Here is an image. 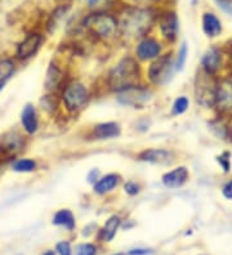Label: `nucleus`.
<instances>
[{
  "instance_id": "nucleus-1",
  "label": "nucleus",
  "mask_w": 232,
  "mask_h": 255,
  "mask_svg": "<svg viewBox=\"0 0 232 255\" xmlns=\"http://www.w3.org/2000/svg\"><path fill=\"white\" fill-rule=\"evenodd\" d=\"M141 80V69L137 59L132 57H124L108 72L107 85L111 91L119 92L128 88L139 85Z\"/></svg>"
},
{
  "instance_id": "nucleus-2",
  "label": "nucleus",
  "mask_w": 232,
  "mask_h": 255,
  "mask_svg": "<svg viewBox=\"0 0 232 255\" xmlns=\"http://www.w3.org/2000/svg\"><path fill=\"white\" fill-rule=\"evenodd\" d=\"M154 14L150 9L128 8L121 14L119 30L123 35L129 37L143 36L151 27Z\"/></svg>"
},
{
  "instance_id": "nucleus-3",
  "label": "nucleus",
  "mask_w": 232,
  "mask_h": 255,
  "mask_svg": "<svg viewBox=\"0 0 232 255\" xmlns=\"http://www.w3.org/2000/svg\"><path fill=\"white\" fill-rule=\"evenodd\" d=\"M84 26L88 31L99 39H112L119 30V22L111 14L106 12H96L84 19Z\"/></svg>"
},
{
  "instance_id": "nucleus-4",
  "label": "nucleus",
  "mask_w": 232,
  "mask_h": 255,
  "mask_svg": "<svg viewBox=\"0 0 232 255\" xmlns=\"http://www.w3.org/2000/svg\"><path fill=\"white\" fill-rule=\"evenodd\" d=\"M89 100L88 88L79 80L68 81L62 91V101L66 110L70 112H77L83 110Z\"/></svg>"
},
{
  "instance_id": "nucleus-5",
  "label": "nucleus",
  "mask_w": 232,
  "mask_h": 255,
  "mask_svg": "<svg viewBox=\"0 0 232 255\" xmlns=\"http://www.w3.org/2000/svg\"><path fill=\"white\" fill-rule=\"evenodd\" d=\"M174 70H176V62L173 61V56L170 53L164 54L152 61L147 71V76L152 84L160 87V85L168 84V81H170Z\"/></svg>"
},
{
  "instance_id": "nucleus-6",
  "label": "nucleus",
  "mask_w": 232,
  "mask_h": 255,
  "mask_svg": "<svg viewBox=\"0 0 232 255\" xmlns=\"http://www.w3.org/2000/svg\"><path fill=\"white\" fill-rule=\"evenodd\" d=\"M116 100L123 106L132 107V109H143L146 105H149L152 100V92L147 87L136 85V87L128 88L124 91L116 93Z\"/></svg>"
},
{
  "instance_id": "nucleus-7",
  "label": "nucleus",
  "mask_w": 232,
  "mask_h": 255,
  "mask_svg": "<svg viewBox=\"0 0 232 255\" xmlns=\"http://www.w3.org/2000/svg\"><path fill=\"white\" fill-rule=\"evenodd\" d=\"M43 43V36L39 32H31L17 45L15 58L19 61H27L37 53V50Z\"/></svg>"
},
{
  "instance_id": "nucleus-8",
  "label": "nucleus",
  "mask_w": 232,
  "mask_h": 255,
  "mask_svg": "<svg viewBox=\"0 0 232 255\" xmlns=\"http://www.w3.org/2000/svg\"><path fill=\"white\" fill-rule=\"evenodd\" d=\"M163 45L151 37H145L136 48V57L139 61H155L161 56Z\"/></svg>"
},
{
  "instance_id": "nucleus-9",
  "label": "nucleus",
  "mask_w": 232,
  "mask_h": 255,
  "mask_svg": "<svg viewBox=\"0 0 232 255\" xmlns=\"http://www.w3.org/2000/svg\"><path fill=\"white\" fill-rule=\"evenodd\" d=\"M25 147V137L18 131H8L0 137V149L4 156H14Z\"/></svg>"
},
{
  "instance_id": "nucleus-10",
  "label": "nucleus",
  "mask_w": 232,
  "mask_h": 255,
  "mask_svg": "<svg viewBox=\"0 0 232 255\" xmlns=\"http://www.w3.org/2000/svg\"><path fill=\"white\" fill-rule=\"evenodd\" d=\"M216 92L217 87L212 84L211 81L208 80V78H204L203 75H200V78H198V83H196V100L200 105L205 107H211L216 103Z\"/></svg>"
},
{
  "instance_id": "nucleus-11",
  "label": "nucleus",
  "mask_w": 232,
  "mask_h": 255,
  "mask_svg": "<svg viewBox=\"0 0 232 255\" xmlns=\"http://www.w3.org/2000/svg\"><path fill=\"white\" fill-rule=\"evenodd\" d=\"M138 160L154 165H170L174 161V153L165 148H149L139 153Z\"/></svg>"
},
{
  "instance_id": "nucleus-12",
  "label": "nucleus",
  "mask_w": 232,
  "mask_h": 255,
  "mask_svg": "<svg viewBox=\"0 0 232 255\" xmlns=\"http://www.w3.org/2000/svg\"><path fill=\"white\" fill-rule=\"evenodd\" d=\"M221 112H229L232 110V83L226 80L217 85L216 103Z\"/></svg>"
},
{
  "instance_id": "nucleus-13",
  "label": "nucleus",
  "mask_w": 232,
  "mask_h": 255,
  "mask_svg": "<svg viewBox=\"0 0 232 255\" xmlns=\"http://www.w3.org/2000/svg\"><path fill=\"white\" fill-rule=\"evenodd\" d=\"M21 125L28 135L35 134L39 129V116H37L36 107L32 103H26L25 107L22 109Z\"/></svg>"
},
{
  "instance_id": "nucleus-14",
  "label": "nucleus",
  "mask_w": 232,
  "mask_h": 255,
  "mask_svg": "<svg viewBox=\"0 0 232 255\" xmlns=\"http://www.w3.org/2000/svg\"><path fill=\"white\" fill-rule=\"evenodd\" d=\"M189 179V170L186 166H178V168L173 169V170L168 171L163 175L161 182L164 184V187L174 190V188H180Z\"/></svg>"
},
{
  "instance_id": "nucleus-15",
  "label": "nucleus",
  "mask_w": 232,
  "mask_h": 255,
  "mask_svg": "<svg viewBox=\"0 0 232 255\" xmlns=\"http://www.w3.org/2000/svg\"><path fill=\"white\" fill-rule=\"evenodd\" d=\"M160 30L168 41H174L178 34V18L176 13L167 12L160 19Z\"/></svg>"
},
{
  "instance_id": "nucleus-16",
  "label": "nucleus",
  "mask_w": 232,
  "mask_h": 255,
  "mask_svg": "<svg viewBox=\"0 0 232 255\" xmlns=\"http://www.w3.org/2000/svg\"><path fill=\"white\" fill-rule=\"evenodd\" d=\"M121 133V128L118 123L108 122L101 123L93 127L92 134L97 139H111V138L119 137Z\"/></svg>"
},
{
  "instance_id": "nucleus-17",
  "label": "nucleus",
  "mask_w": 232,
  "mask_h": 255,
  "mask_svg": "<svg viewBox=\"0 0 232 255\" xmlns=\"http://www.w3.org/2000/svg\"><path fill=\"white\" fill-rule=\"evenodd\" d=\"M120 183V175L111 173L101 177L96 183L93 184V191L97 195H106V193L114 191Z\"/></svg>"
},
{
  "instance_id": "nucleus-18",
  "label": "nucleus",
  "mask_w": 232,
  "mask_h": 255,
  "mask_svg": "<svg viewBox=\"0 0 232 255\" xmlns=\"http://www.w3.org/2000/svg\"><path fill=\"white\" fill-rule=\"evenodd\" d=\"M201 65L204 69L205 74L214 75L221 67V53L216 48H211L201 59Z\"/></svg>"
},
{
  "instance_id": "nucleus-19",
  "label": "nucleus",
  "mask_w": 232,
  "mask_h": 255,
  "mask_svg": "<svg viewBox=\"0 0 232 255\" xmlns=\"http://www.w3.org/2000/svg\"><path fill=\"white\" fill-rule=\"evenodd\" d=\"M120 223L121 219L119 215H111L106 221V223L103 224V227L101 228V231H99V240L103 241V243H110L115 237L116 232H118L119 227H120Z\"/></svg>"
},
{
  "instance_id": "nucleus-20",
  "label": "nucleus",
  "mask_w": 232,
  "mask_h": 255,
  "mask_svg": "<svg viewBox=\"0 0 232 255\" xmlns=\"http://www.w3.org/2000/svg\"><path fill=\"white\" fill-rule=\"evenodd\" d=\"M52 223L54 226H58V227L66 228L67 231H72L75 228V226H76L74 214L68 209H59L58 212L53 215Z\"/></svg>"
},
{
  "instance_id": "nucleus-21",
  "label": "nucleus",
  "mask_w": 232,
  "mask_h": 255,
  "mask_svg": "<svg viewBox=\"0 0 232 255\" xmlns=\"http://www.w3.org/2000/svg\"><path fill=\"white\" fill-rule=\"evenodd\" d=\"M203 30L208 36L216 37L222 32V25L213 13H205L203 16Z\"/></svg>"
},
{
  "instance_id": "nucleus-22",
  "label": "nucleus",
  "mask_w": 232,
  "mask_h": 255,
  "mask_svg": "<svg viewBox=\"0 0 232 255\" xmlns=\"http://www.w3.org/2000/svg\"><path fill=\"white\" fill-rule=\"evenodd\" d=\"M62 80H63V74H62L61 70L58 69V66L53 65L52 63V65L49 66L48 71H46L45 81H44L46 91H56L57 88L62 84Z\"/></svg>"
},
{
  "instance_id": "nucleus-23",
  "label": "nucleus",
  "mask_w": 232,
  "mask_h": 255,
  "mask_svg": "<svg viewBox=\"0 0 232 255\" xmlns=\"http://www.w3.org/2000/svg\"><path fill=\"white\" fill-rule=\"evenodd\" d=\"M37 164L35 160L28 159V157H22L17 159L12 162V170L15 173H32L36 170Z\"/></svg>"
},
{
  "instance_id": "nucleus-24",
  "label": "nucleus",
  "mask_w": 232,
  "mask_h": 255,
  "mask_svg": "<svg viewBox=\"0 0 232 255\" xmlns=\"http://www.w3.org/2000/svg\"><path fill=\"white\" fill-rule=\"evenodd\" d=\"M15 71V62L12 58L0 59V83H5Z\"/></svg>"
},
{
  "instance_id": "nucleus-25",
  "label": "nucleus",
  "mask_w": 232,
  "mask_h": 255,
  "mask_svg": "<svg viewBox=\"0 0 232 255\" xmlns=\"http://www.w3.org/2000/svg\"><path fill=\"white\" fill-rule=\"evenodd\" d=\"M189 100H187V97L182 96V97H178L176 101L173 102V106H172V114L176 116L178 115H182L185 114L187 110H189Z\"/></svg>"
},
{
  "instance_id": "nucleus-26",
  "label": "nucleus",
  "mask_w": 232,
  "mask_h": 255,
  "mask_svg": "<svg viewBox=\"0 0 232 255\" xmlns=\"http://www.w3.org/2000/svg\"><path fill=\"white\" fill-rule=\"evenodd\" d=\"M187 54H189L187 45H186V43H182L180 50H178V54H177V59H176L177 71H182L183 70V67H185L186 65V59H187Z\"/></svg>"
},
{
  "instance_id": "nucleus-27",
  "label": "nucleus",
  "mask_w": 232,
  "mask_h": 255,
  "mask_svg": "<svg viewBox=\"0 0 232 255\" xmlns=\"http://www.w3.org/2000/svg\"><path fill=\"white\" fill-rule=\"evenodd\" d=\"M97 248L93 244H80L75 249V255H96Z\"/></svg>"
},
{
  "instance_id": "nucleus-28",
  "label": "nucleus",
  "mask_w": 232,
  "mask_h": 255,
  "mask_svg": "<svg viewBox=\"0 0 232 255\" xmlns=\"http://www.w3.org/2000/svg\"><path fill=\"white\" fill-rule=\"evenodd\" d=\"M112 0H89V6L97 12H105L111 6Z\"/></svg>"
},
{
  "instance_id": "nucleus-29",
  "label": "nucleus",
  "mask_w": 232,
  "mask_h": 255,
  "mask_svg": "<svg viewBox=\"0 0 232 255\" xmlns=\"http://www.w3.org/2000/svg\"><path fill=\"white\" fill-rule=\"evenodd\" d=\"M124 191L129 196H136V195L139 193V191H141V186L138 183H136V182H127V183L124 184Z\"/></svg>"
},
{
  "instance_id": "nucleus-30",
  "label": "nucleus",
  "mask_w": 232,
  "mask_h": 255,
  "mask_svg": "<svg viewBox=\"0 0 232 255\" xmlns=\"http://www.w3.org/2000/svg\"><path fill=\"white\" fill-rule=\"evenodd\" d=\"M56 250L59 255H72L71 245L67 241H62V243L57 244Z\"/></svg>"
},
{
  "instance_id": "nucleus-31",
  "label": "nucleus",
  "mask_w": 232,
  "mask_h": 255,
  "mask_svg": "<svg viewBox=\"0 0 232 255\" xmlns=\"http://www.w3.org/2000/svg\"><path fill=\"white\" fill-rule=\"evenodd\" d=\"M230 155L229 153H223V155H221L220 157H218V162L221 164V166L223 168V170L225 171H229L230 170Z\"/></svg>"
},
{
  "instance_id": "nucleus-32",
  "label": "nucleus",
  "mask_w": 232,
  "mask_h": 255,
  "mask_svg": "<svg viewBox=\"0 0 232 255\" xmlns=\"http://www.w3.org/2000/svg\"><path fill=\"white\" fill-rule=\"evenodd\" d=\"M222 192H223V196L226 197V199L232 200V181L227 182V183L225 184Z\"/></svg>"
},
{
  "instance_id": "nucleus-33",
  "label": "nucleus",
  "mask_w": 232,
  "mask_h": 255,
  "mask_svg": "<svg viewBox=\"0 0 232 255\" xmlns=\"http://www.w3.org/2000/svg\"><path fill=\"white\" fill-rule=\"evenodd\" d=\"M99 179V170H97V169H93V170H90V173L88 174V182L92 184L96 183L97 181Z\"/></svg>"
},
{
  "instance_id": "nucleus-34",
  "label": "nucleus",
  "mask_w": 232,
  "mask_h": 255,
  "mask_svg": "<svg viewBox=\"0 0 232 255\" xmlns=\"http://www.w3.org/2000/svg\"><path fill=\"white\" fill-rule=\"evenodd\" d=\"M129 255H149V254H152V250H149V249H134V250H130L129 253H128Z\"/></svg>"
},
{
  "instance_id": "nucleus-35",
  "label": "nucleus",
  "mask_w": 232,
  "mask_h": 255,
  "mask_svg": "<svg viewBox=\"0 0 232 255\" xmlns=\"http://www.w3.org/2000/svg\"><path fill=\"white\" fill-rule=\"evenodd\" d=\"M43 255H56V253L53 252V250H48V252H45V253H44Z\"/></svg>"
},
{
  "instance_id": "nucleus-36",
  "label": "nucleus",
  "mask_w": 232,
  "mask_h": 255,
  "mask_svg": "<svg viewBox=\"0 0 232 255\" xmlns=\"http://www.w3.org/2000/svg\"><path fill=\"white\" fill-rule=\"evenodd\" d=\"M4 85H5V83H0V92L4 89Z\"/></svg>"
},
{
  "instance_id": "nucleus-37",
  "label": "nucleus",
  "mask_w": 232,
  "mask_h": 255,
  "mask_svg": "<svg viewBox=\"0 0 232 255\" xmlns=\"http://www.w3.org/2000/svg\"><path fill=\"white\" fill-rule=\"evenodd\" d=\"M3 152H1V149H0V161H1V159H3Z\"/></svg>"
},
{
  "instance_id": "nucleus-38",
  "label": "nucleus",
  "mask_w": 232,
  "mask_h": 255,
  "mask_svg": "<svg viewBox=\"0 0 232 255\" xmlns=\"http://www.w3.org/2000/svg\"><path fill=\"white\" fill-rule=\"evenodd\" d=\"M230 137H231V139H232V127H231V130H230Z\"/></svg>"
},
{
  "instance_id": "nucleus-39",
  "label": "nucleus",
  "mask_w": 232,
  "mask_h": 255,
  "mask_svg": "<svg viewBox=\"0 0 232 255\" xmlns=\"http://www.w3.org/2000/svg\"><path fill=\"white\" fill-rule=\"evenodd\" d=\"M134 1H149V0H134Z\"/></svg>"
},
{
  "instance_id": "nucleus-40",
  "label": "nucleus",
  "mask_w": 232,
  "mask_h": 255,
  "mask_svg": "<svg viewBox=\"0 0 232 255\" xmlns=\"http://www.w3.org/2000/svg\"><path fill=\"white\" fill-rule=\"evenodd\" d=\"M112 255H125V254H123V253H119V254H112Z\"/></svg>"
},
{
  "instance_id": "nucleus-41",
  "label": "nucleus",
  "mask_w": 232,
  "mask_h": 255,
  "mask_svg": "<svg viewBox=\"0 0 232 255\" xmlns=\"http://www.w3.org/2000/svg\"><path fill=\"white\" fill-rule=\"evenodd\" d=\"M225 1H232V0H225Z\"/></svg>"
},
{
  "instance_id": "nucleus-42",
  "label": "nucleus",
  "mask_w": 232,
  "mask_h": 255,
  "mask_svg": "<svg viewBox=\"0 0 232 255\" xmlns=\"http://www.w3.org/2000/svg\"><path fill=\"white\" fill-rule=\"evenodd\" d=\"M231 61H232V54H231Z\"/></svg>"
}]
</instances>
